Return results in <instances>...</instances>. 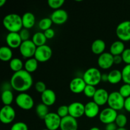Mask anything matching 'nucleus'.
Instances as JSON below:
<instances>
[{
  "mask_svg": "<svg viewBox=\"0 0 130 130\" xmlns=\"http://www.w3.org/2000/svg\"><path fill=\"white\" fill-rule=\"evenodd\" d=\"M10 83L13 90L18 92L24 93L32 87L33 79L31 74L23 69L19 72H14Z\"/></svg>",
  "mask_w": 130,
  "mask_h": 130,
  "instance_id": "f257e3e1",
  "label": "nucleus"
},
{
  "mask_svg": "<svg viewBox=\"0 0 130 130\" xmlns=\"http://www.w3.org/2000/svg\"><path fill=\"white\" fill-rule=\"evenodd\" d=\"M3 24L9 32H19L23 29L22 17L16 13L6 15L3 18Z\"/></svg>",
  "mask_w": 130,
  "mask_h": 130,
  "instance_id": "f03ea898",
  "label": "nucleus"
},
{
  "mask_svg": "<svg viewBox=\"0 0 130 130\" xmlns=\"http://www.w3.org/2000/svg\"><path fill=\"white\" fill-rule=\"evenodd\" d=\"M102 74L100 70L96 67L89 68L84 72L83 78L88 85L96 86L101 82Z\"/></svg>",
  "mask_w": 130,
  "mask_h": 130,
  "instance_id": "7ed1b4c3",
  "label": "nucleus"
},
{
  "mask_svg": "<svg viewBox=\"0 0 130 130\" xmlns=\"http://www.w3.org/2000/svg\"><path fill=\"white\" fill-rule=\"evenodd\" d=\"M125 99L121 95L119 91H112L109 93L107 104L109 107L116 110H121L124 109Z\"/></svg>",
  "mask_w": 130,
  "mask_h": 130,
  "instance_id": "20e7f679",
  "label": "nucleus"
},
{
  "mask_svg": "<svg viewBox=\"0 0 130 130\" xmlns=\"http://www.w3.org/2000/svg\"><path fill=\"white\" fill-rule=\"evenodd\" d=\"M15 103L20 109L25 110H29L32 109L34 102L32 97L27 93H20L15 98Z\"/></svg>",
  "mask_w": 130,
  "mask_h": 130,
  "instance_id": "39448f33",
  "label": "nucleus"
},
{
  "mask_svg": "<svg viewBox=\"0 0 130 130\" xmlns=\"http://www.w3.org/2000/svg\"><path fill=\"white\" fill-rule=\"evenodd\" d=\"M116 33L120 41L127 42L130 41V20H125L117 26Z\"/></svg>",
  "mask_w": 130,
  "mask_h": 130,
  "instance_id": "423d86ee",
  "label": "nucleus"
},
{
  "mask_svg": "<svg viewBox=\"0 0 130 130\" xmlns=\"http://www.w3.org/2000/svg\"><path fill=\"white\" fill-rule=\"evenodd\" d=\"M52 56V50L49 46L44 44L41 46L37 47L34 58L38 62H46L49 60Z\"/></svg>",
  "mask_w": 130,
  "mask_h": 130,
  "instance_id": "0eeeda50",
  "label": "nucleus"
},
{
  "mask_svg": "<svg viewBox=\"0 0 130 130\" xmlns=\"http://www.w3.org/2000/svg\"><path fill=\"white\" fill-rule=\"evenodd\" d=\"M36 49V46L34 44L32 41L29 39V40L25 41L22 43L19 48V51L23 57L28 59V58H32L34 57Z\"/></svg>",
  "mask_w": 130,
  "mask_h": 130,
  "instance_id": "6e6552de",
  "label": "nucleus"
},
{
  "mask_svg": "<svg viewBox=\"0 0 130 130\" xmlns=\"http://www.w3.org/2000/svg\"><path fill=\"white\" fill-rule=\"evenodd\" d=\"M16 116L15 110L11 105H4L0 111V121L5 124L12 123Z\"/></svg>",
  "mask_w": 130,
  "mask_h": 130,
  "instance_id": "1a4fd4ad",
  "label": "nucleus"
},
{
  "mask_svg": "<svg viewBox=\"0 0 130 130\" xmlns=\"http://www.w3.org/2000/svg\"><path fill=\"white\" fill-rule=\"evenodd\" d=\"M62 118L56 112H49L44 119V124L48 129L57 130L60 127Z\"/></svg>",
  "mask_w": 130,
  "mask_h": 130,
  "instance_id": "9d476101",
  "label": "nucleus"
},
{
  "mask_svg": "<svg viewBox=\"0 0 130 130\" xmlns=\"http://www.w3.org/2000/svg\"><path fill=\"white\" fill-rule=\"evenodd\" d=\"M118 115V112L116 110L108 107L100 111L99 114V120L105 124L115 123Z\"/></svg>",
  "mask_w": 130,
  "mask_h": 130,
  "instance_id": "9b49d317",
  "label": "nucleus"
},
{
  "mask_svg": "<svg viewBox=\"0 0 130 130\" xmlns=\"http://www.w3.org/2000/svg\"><path fill=\"white\" fill-rule=\"evenodd\" d=\"M97 63L100 68L104 70L109 69L114 64V56L110 52H104L99 55Z\"/></svg>",
  "mask_w": 130,
  "mask_h": 130,
  "instance_id": "f8f14e48",
  "label": "nucleus"
},
{
  "mask_svg": "<svg viewBox=\"0 0 130 130\" xmlns=\"http://www.w3.org/2000/svg\"><path fill=\"white\" fill-rule=\"evenodd\" d=\"M69 106V116L75 119H78L85 115V105L79 102H74Z\"/></svg>",
  "mask_w": 130,
  "mask_h": 130,
  "instance_id": "ddd939ff",
  "label": "nucleus"
},
{
  "mask_svg": "<svg viewBox=\"0 0 130 130\" xmlns=\"http://www.w3.org/2000/svg\"><path fill=\"white\" fill-rule=\"evenodd\" d=\"M86 86V84L83 77H76L70 82L69 89L73 93L79 94L83 93Z\"/></svg>",
  "mask_w": 130,
  "mask_h": 130,
  "instance_id": "4468645a",
  "label": "nucleus"
},
{
  "mask_svg": "<svg viewBox=\"0 0 130 130\" xmlns=\"http://www.w3.org/2000/svg\"><path fill=\"white\" fill-rule=\"evenodd\" d=\"M53 24L57 25H62L66 23L68 19V13L67 11L63 9H58L55 10L50 15Z\"/></svg>",
  "mask_w": 130,
  "mask_h": 130,
  "instance_id": "2eb2a0df",
  "label": "nucleus"
},
{
  "mask_svg": "<svg viewBox=\"0 0 130 130\" xmlns=\"http://www.w3.org/2000/svg\"><path fill=\"white\" fill-rule=\"evenodd\" d=\"M6 42L8 46L15 49L20 48L23 41L19 32H8L6 36Z\"/></svg>",
  "mask_w": 130,
  "mask_h": 130,
  "instance_id": "dca6fc26",
  "label": "nucleus"
},
{
  "mask_svg": "<svg viewBox=\"0 0 130 130\" xmlns=\"http://www.w3.org/2000/svg\"><path fill=\"white\" fill-rule=\"evenodd\" d=\"M60 129L61 130H77L78 123L77 119L68 116L62 118Z\"/></svg>",
  "mask_w": 130,
  "mask_h": 130,
  "instance_id": "f3484780",
  "label": "nucleus"
},
{
  "mask_svg": "<svg viewBox=\"0 0 130 130\" xmlns=\"http://www.w3.org/2000/svg\"><path fill=\"white\" fill-rule=\"evenodd\" d=\"M109 93L104 88L97 89L93 98V101L99 106H102L107 104Z\"/></svg>",
  "mask_w": 130,
  "mask_h": 130,
  "instance_id": "a211bd4d",
  "label": "nucleus"
},
{
  "mask_svg": "<svg viewBox=\"0 0 130 130\" xmlns=\"http://www.w3.org/2000/svg\"><path fill=\"white\" fill-rule=\"evenodd\" d=\"M100 112V106L93 101L88 102L85 105V115L87 118H95Z\"/></svg>",
  "mask_w": 130,
  "mask_h": 130,
  "instance_id": "6ab92c4d",
  "label": "nucleus"
},
{
  "mask_svg": "<svg viewBox=\"0 0 130 130\" xmlns=\"http://www.w3.org/2000/svg\"><path fill=\"white\" fill-rule=\"evenodd\" d=\"M41 99L43 104L49 107L52 106L55 103L56 100H57V96L53 90H51V89H47L43 93H41Z\"/></svg>",
  "mask_w": 130,
  "mask_h": 130,
  "instance_id": "aec40b11",
  "label": "nucleus"
},
{
  "mask_svg": "<svg viewBox=\"0 0 130 130\" xmlns=\"http://www.w3.org/2000/svg\"><path fill=\"white\" fill-rule=\"evenodd\" d=\"M23 28L30 29L34 26L36 24L35 15L31 12H26L22 16Z\"/></svg>",
  "mask_w": 130,
  "mask_h": 130,
  "instance_id": "412c9836",
  "label": "nucleus"
},
{
  "mask_svg": "<svg viewBox=\"0 0 130 130\" xmlns=\"http://www.w3.org/2000/svg\"><path fill=\"white\" fill-rule=\"evenodd\" d=\"M105 48H106V44H105V41L100 39L94 41L91 44V46L93 53L95 55H100L104 53Z\"/></svg>",
  "mask_w": 130,
  "mask_h": 130,
  "instance_id": "4be33fe9",
  "label": "nucleus"
},
{
  "mask_svg": "<svg viewBox=\"0 0 130 130\" xmlns=\"http://www.w3.org/2000/svg\"><path fill=\"white\" fill-rule=\"evenodd\" d=\"M124 42L121 41H116L110 46V53L113 56L121 55L125 50Z\"/></svg>",
  "mask_w": 130,
  "mask_h": 130,
  "instance_id": "5701e85b",
  "label": "nucleus"
},
{
  "mask_svg": "<svg viewBox=\"0 0 130 130\" xmlns=\"http://www.w3.org/2000/svg\"><path fill=\"white\" fill-rule=\"evenodd\" d=\"M123 81L121 71L114 69L108 74V82L112 85H116Z\"/></svg>",
  "mask_w": 130,
  "mask_h": 130,
  "instance_id": "b1692460",
  "label": "nucleus"
},
{
  "mask_svg": "<svg viewBox=\"0 0 130 130\" xmlns=\"http://www.w3.org/2000/svg\"><path fill=\"white\" fill-rule=\"evenodd\" d=\"M13 52L11 48L8 46H1L0 48V60L3 62H8L12 59Z\"/></svg>",
  "mask_w": 130,
  "mask_h": 130,
  "instance_id": "393cba45",
  "label": "nucleus"
},
{
  "mask_svg": "<svg viewBox=\"0 0 130 130\" xmlns=\"http://www.w3.org/2000/svg\"><path fill=\"white\" fill-rule=\"evenodd\" d=\"M38 67V62L34 57L28 58L24 63V70L29 73L35 72Z\"/></svg>",
  "mask_w": 130,
  "mask_h": 130,
  "instance_id": "a878e982",
  "label": "nucleus"
},
{
  "mask_svg": "<svg viewBox=\"0 0 130 130\" xmlns=\"http://www.w3.org/2000/svg\"><path fill=\"white\" fill-rule=\"evenodd\" d=\"M32 41L34 43V44L37 47H38L46 44L47 39L45 36H44V32H37L32 36Z\"/></svg>",
  "mask_w": 130,
  "mask_h": 130,
  "instance_id": "bb28decb",
  "label": "nucleus"
},
{
  "mask_svg": "<svg viewBox=\"0 0 130 130\" xmlns=\"http://www.w3.org/2000/svg\"><path fill=\"white\" fill-rule=\"evenodd\" d=\"M10 68L11 71L14 72H19V71L23 70V67H24V64L23 63L21 59L19 58H13L10 61Z\"/></svg>",
  "mask_w": 130,
  "mask_h": 130,
  "instance_id": "cd10ccee",
  "label": "nucleus"
},
{
  "mask_svg": "<svg viewBox=\"0 0 130 130\" xmlns=\"http://www.w3.org/2000/svg\"><path fill=\"white\" fill-rule=\"evenodd\" d=\"M49 109L47 105H44L43 103L39 104L36 107V113L37 116L39 117L40 119H43L45 118V117L49 114Z\"/></svg>",
  "mask_w": 130,
  "mask_h": 130,
  "instance_id": "c85d7f7f",
  "label": "nucleus"
},
{
  "mask_svg": "<svg viewBox=\"0 0 130 130\" xmlns=\"http://www.w3.org/2000/svg\"><path fill=\"white\" fill-rule=\"evenodd\" d=\"M13 93L11 90H5L1 93V100L4 105H11L13 101Z\"/></svg>",
  "mask_w": 130,
  "mask_h": 130,
  "instance_id": "c756f323",
  "label": "nucleus"
},
{
  "mask_svg": "<svg viewBox=\"0 0 130 130\" xmlns=\"http://www.w3.org/2000/svg\"><path fill=\"white\" fill-rule=\"evenodd\" d=\"M52 24H53V22H52V19L50 18L46 17L39 20V23H38V27L41 30L45 31L47 29L52 28Z\"/></svg>",
  "mask_w": 130,
  "mask_h": 130,
  "instance_id": "7c9ffc66",
  "label": "nucleus"
},
{
  "mask_svg": "<svg viewBox=\"0 0 130 130\" xmlns=\"http://www.w3.org/2000/svg\"><path fill=\"white\" fill-rule=\"evenodd\" d=\"M121 72L123 82L130 85V64L126 65L122 69Z\"/></svg>",
  "mask_w": 130,
  "mask_h": 130,
  "instance_id": "2f4dec72",
  "label": "nucleus"
},
{
  "mask_svg": "<svg viewBox=\"0 0 130 130\" xmlns=\"http://www.w3.org/2000/svg\"><path fill=\"white\" fill-rule=\"evenodd\" d=\"M128 123V119L124 114H119L115 121V123L118 128H124Z\"/></svg>",
  "mask_w": 130,
  "mask_h": 130,
  "instance_id": "473e14b6",
  "label": "nucleus"
},
{
  "mask_svg": "<svg viewBox=\"0 0 130 130\" xmlns=\"http://www.w3.org/2000/svg\"><path fill=\"white\" fill-rule=\"evenodd\" d=\"M97 89H96L95 86H91V85H86L85 90H84L83 93L86 97L88 98H93L95 93Z\"/></svg>",
  "mask_w": 130,
  "mask_h": 130,
  "instance_id": "72a5a7b5",
  "label": "nucleus"
},
{
  "mask_svg": "<svg viewBox=\"0 0 130 130\" xmlns=\"http://www.w3.org/2000/svg\"><path fill=\"white\" fill-rule=\"evenodd\" d=\"M64 3V0H48V5L51 8L57 10L60 9Z\"/></svg>",
  "mask_w": 130,
  "mask_h": 130,
  "instance_id": "f704fd0d",
  "label": "nucleus"
},
{
  "mask_svg": "<svg viewBox=\"0 0 130 130\" xmlns=\"http://www.w3.org/2000/svg\"><path fill=\"white\" fill-rule=\"evenodd\" d=\"M119 93L124 99L129 97L130 96V85L124 83L119 88Z\"/></svg>",
  "mask_w": 130,
  "mask_h": 130,
  "instance_id": "c9c22d12",
  "label": "nucleus"
},
{
  "mask_svg": "<svg viewBox=\"0 0 130 130\" xmlns=\"http://www.w3.org/2000/svg\"><path fill=\"white\" fill-rule=\"evenodd\" d=\"M57 114L61 118H63L66 116H69V106L66 105H60L58 108L57 111Z\"/></svg>",
  "mask_w": 130,
  "mask_h": 130,
  "instance_id": "e433bc0d",
  "label": "nucleus"
},
{
  "mask_svg": "<svg viewBox=\"0 0 130 130\" xmlns=\"http://www.w3.org/2000/svg\"><path fill=\"white\" fill-rule=\"evenodd\" d=\"M10 130H28V126L24 122L19 121L14 123L11 126Z\"/></svg>",
  "mask_w": 130,
  "mask_h": 130,
  "instance_id": "4c0bfd02",
  "label": "nucleus"
},
{
  "mask_svg": "<svg viewBox=\"0 0 130 130\" xmlns=\"http://www.w3.org/2000/svg\"><path fill=\"white\" fill-rule=\"evenodd\" d=\"M35 89L38 93H43L46 90H47L46 84L43 81H39L36 83L35 84Z\"/></svg>",
  "mask_w": 130,
  "mask_h": 130,
  "instance_id": "58836bf2",
  "label": "nucleus"
},
{
  "mask_svg": "<svg viewBox=\"0 0 130 130\" xmlns=\"http://www.w3.org/2000/svg\"><path fill=\"white\" fill-rule=\"evenodd\" d=\"M19 35H20V38H21L22 41H25L29 40V38H30V32H29V29H25L23 28L20 32H19Z\"/></svg>",
  "mask_w": 130,
  "mask_h": 130,
  "instance_id": "ea45409f",
  "label": "nucleus"
},
{
  "mask_svg": "<svg viewBox=\"0 0 130 130\" xmlns=\"http://www.w3.org/2000/svg\"><path fill=\"white\" fill-rule=\"evenodd\" d=\"M123 61L126 65L130 64V48H126L124 50L121 55Z\"/></svg>",
  "mask_w": 130,
  "mask_h": 130,
  "instance_id": "a19ab883",
  "label": "nucleus"
},
{
  "mask_svg": "<svg viewBox=\"0 0 130 130\" xmlns=\"http://www.w3.org/2000/svg\"><path fill=\"white\" fill-rule=\"evenodd\" d=\"M43 32H44V36H45L47 39H52L55 36V32L54 29H52V28L47 29V30H46Z\"/></svg>",
  "mask_w": 130,
  "mask_h": 130,
  "instance_id": "79ce46f5",
  "label": "nucleus"
},
{
  "mask_svg": "<svg viewBox=\"0 0 130 130\" xmlns=\"http://www.w3.org/2000/svg\"><path fill=\"white\" fill-rule=\"evenodd\" d=\"M118 128V126L115 123L106 124V126H105V130H117Z\"/></svg>",
  "mask_w": 130,
  "mask_h": 130,
  "instance_id": "37998d69",
  "label": "nucleus"
},
{
  "mask_svg": "<svg viewBox=\"0 0 130 130\" xmlns=\"http://www.w3.org/2000/svg\"><path fill=\"white\" fill-rule=\"evenodd\" d=\"M124 109L128 112H130V96L125 99Z\"/></svg>",
  "mask_w": 130,
  "mask_h": 130,
  "instance_id": "c03bdc74",
  "label": "nucleus"
},
{
  "mask_svg": "<svg viewBox=\"0 0 130 130\" xmlns=\"http://www.w3.org/2000/svg\"><path fill=\"white\" fill-rule=\"evenodd\" d=\"M123 61L121 55L114 56V64H120Z\"/></svg>",
  "mask_w": 130,
  "mask_h": 130,
  "instance_id": "a18cd8bd",
  "label": "nucleus"
},
{
  "mask_svg": "<svg viewBox=\"0 0 130 130\" xmlns=\"http://www.w3.org/2000/svg\"><path fill=\"white\" fill-rule=\"evenodd\" d=\"M101 81L102 82H108V74H102L101 77Z\"/></svg>",
  "mask_w": 130,
  "mask_h": 130,
  "instance_id": "49530a36",
  "label": "nucleus"
},
{
  "mask_svg": "<svg viewBox=\"0 0 130 130\" xmlns=\"http://www.w3.org/2000/svg\"><path fill=\"white\" fill-rule=\"evenodd\" d=\"M6 0H1V1H0V6L1 7V6H3V5L6 3Z\"/></svg>",
  "mask_w": 130,
  "mask_h": 130,
  "instance_id": "de8ad7c7",
  "label": "nucleus"
},
{
  "mask_svg": "<svg viewBox=\"0 0 130 130\" xmlns=\"http://www.w3.org/2000/svg\"><path fill=\"white\" fill-rule=\"evenodd\" d=\"M90 130H100V128H99L98 127L94 126V127H92L91 128H90Z\"/></svg>",
  "mask_w": 130,
  "mask_h": 130,
  "instance_id": "09e8293b",
  "label": "nucleus"
},
{
  "mask_svg": "<svg viewBox=\"0 0 130 130\" xmlns=\"http://www.w3.org/2000/svg\"><path fill=\"white\" fill-rule=\"evenodd\" d=\"M117 130H128V129H126L125 128H118Z\"/></svg>",
  "mask_w": 130,
  "mask_h": 130,
  "instance_id": "8fccbe9b",
  "label": "nucleus"
},
{
  "mask_svg": "<svg viewBox=\"0 0 130 130\" xmlns=\"http://www.w3.org/2000/svg\"><path fill=\"white\" fill-rule=\"evenodd\" d=\"M42 130H49V129H47V128H46V129H42Z\"/></svg>",
  "mask_w": 130,
  "mask_h": 130,
  "instance_id": "3c124183",
  "label": "nucleus"
}]
</instances>
